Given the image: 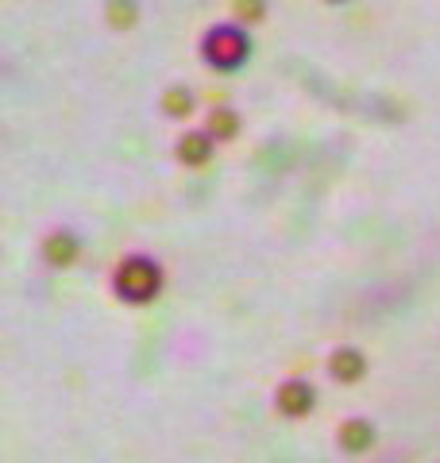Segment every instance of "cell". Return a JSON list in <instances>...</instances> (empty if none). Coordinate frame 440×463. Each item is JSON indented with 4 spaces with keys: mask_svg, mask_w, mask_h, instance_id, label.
Returning a JSON list of instances; mask_svg holds the SVG:
<instances>
[{
    "mask_svg": "<svg viewBox=\"0 0 440 463\" xmlns=\"http://www.w3.org/2000/svg\"><path fill=\"white\" fill-rule=\"evenodd\" d=\"M109 24L112 27H131L136 24V0H109Z\"/></svg>",
    "mask_w": 440,
    "mask_h": 463,
    "instance_id": "cell-7",
    "label": "cell"
},
{
    "mask_svg": "<svg viewBox=\"0 0 440 463\" xmlns=\"http://www.w3.org/2000/svg\"><path fill=\"white\" fill-rule=\"evenodd\" d=\"M209 155H213V136L209 132H189L182 136L178 143V158L189 166H201V163H209Z\"/></svg>",
    "mask_w": 440,
    "mask_h": 463,
    "instance_id": "cell-3",
    "label": "cell"
},
{
    "mask_svg": "<svg viewBox=\"0 0 440 463\" xmlns=\"http://www.w3.org/2000/svg\"><path fill=\"white\" fill-rule=\"evenodd\" d=\"M116 289L131 301H147L158 289V267L151 259H128L120 274H116Z\"/></svg>",
    "mask_w": 440,
    "mask_h": 463,
    "instance_id": "cell-2",
    "label": "cell"
},
{
    "mask_svg": "<svg viewBox=\"0 0 440 463\" xmlns=\"http://www.w3.org/2000/svg\"><path fill=\"white\" fill-rule=\"evenodd\" d=\"M201 58L213 70H240L252 58V39L232 24H216L209 35L201 39Z\"/></svg>",
    "mask_w": 440,
    "mask_h": 463,
    "instance_id": "cell-1",
    "label": "cell"
},
{
    "mask_svg": "<svg viewBox=\"0 0 440 463\" xmlns=\"http://www.w3.org/2000/svg\"><path fill=\"white\" fill-rule=\"evenodd\" d=\"M236 12H240L244 20H263L267 5H263V0H236Z\"/></svg>",
    "mask_w": 440,
    "mask_h": 463,
    "instance_id": "cell-8",
    "label": "cell"
},
{
    "mask_svg": "<svg viewBox=\"0 0 440 463\" xmlns=\"http://www.w3.org/2000/svg\"><path fill=\"white\" fill-rule=\"evenodd\" d=\"M73 255H78V240H73L70 232H54V236L47 240V259L51 263L62 267V263H70Z\"/></svg>",
    "mask_w": 440,
    "mask_h": 463,
    "instance_id": "cell-4",
    "label": "cell"
},
{
    "mask_svg": "<svg viewBox=\"0 0 440 463\" xmlns=\"http://www.w3.org/2000/svg\"><path fill=\"white\" fill-rule=\"evenodd\" d=\"M163 109L170 116H189L194 112V93H189L186 85H174V90H167V97H163Z\"/></svg>",
    "mask_w": 440,
    "mask_h": 463,
    "instance_id": "cell-6",
    "label": "cell"
},
{
    "mask_svg": "<svg viewBox=\"0 0 440 463\" xmlns=\"http://www.w3.org/2000/svg\"><path fill=\"white\" fill-rule=\"evenodd\" d=\"M236 128H240V116L232 109H216L209 116V136L213 139H232V136H236Z\"/></svg>",
    "mask_w": 440,
    "mask_h": 463,
    "instance_id": "cell-5",
    "label": "cell"
}]
</instances>
